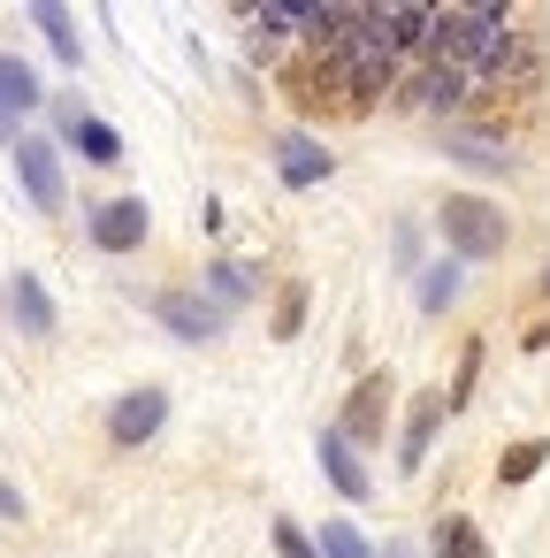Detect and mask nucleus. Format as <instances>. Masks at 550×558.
Instances as JSON below:
<instances>
[{"label":"nucleus","instance_id":"nucleus-1","mask_svg":"<svg viewBox=\"0 0 550 558\" xmlns=\"http://www.w3.org/2000/svg\"><path fill=\"white\" fill-rule=\"evenodd\" d=\"M436 230H443V260H497L512 245V215L481 192H443L436 199Z\"/></svg>","mask_w":550,"mask_h":558},{"label":"nucleus","instance_id":"nucleus-2","mask_svg":"<svg viewBox=\"0 0 550 558\" xmlns=\"http://www.w3.org/2000/svg\"><path fill=\"white\" fill-rule=\"evenodd\" d=\"M352 451H375L382 436H390V375L382 367H367L352 390H344V405H337V421H329Z\"/></svg>","mask_w":550,"mask_h":558},{"label":"nucleus","instance_id":"nucleus-3","mask_svg":"<svg viewBox=\"0 0 550 558\" xmlns=\"http://www.w3.org/2000/svg\"><path fill=\"white\" fill-rule=\"evenodd\" d=\"M16 177H24V199L39 207V215H62L70 207V177H62V146L47 138V131H24L16 146Z\"/></svg>","mask_w":550,"mask_h":558},{"label":"nucleus","instance_id":"nucleus-4","mask_svg":"<svg viewBox=\"0 0 550 558\" xmlns=\"http://www.w3.org/2000/svg\"><path fill=\"white\" fill-rule=\"evenodd\" d=\"M85 238H93L100 253H138V245L154 238V207H146L138 192H123V199H93V207H85Z\"/></svg>","mask_w":550,"mask_h":558},{"label":"nucleus","instance_id":"nucleus-5","mask_svg":"<svg viewBox=\"0 0 550 558\" xmlns=\"http://www.w3.org/2000/svg\"><path fill=\"white\" fill-rule=\"evenodd\" d=\"M146 314H154L176 344H215V337L230 329V314H222L207 291H154V299H146Z\"/></svg>","mask_w":550,"mask_h":558},{"label":"nucleus","instance_id":"nucleus-6","mask_svg":"<svg viewBox=\"0 0 550 558\" xmlns=\"http://www.w3.org/2000/svg\"><path fill=\"white\" fill-rule=\"evenodd\" d=\"M169 428V390L161 383H138V390H123L115 405H108V444L115 451H138V444H154Z\"/></svg>","mask_w":550,"mask_h":558},{"label":"nucleus","instance_id":"nucleus-7","mask_svg":"<svg viewBox=\"0 0 550 558\" xmlns=\"http://www.w3.org/2000/svg\"><path fill=\"white\" fill-rule=\"evenodd\" d=\"M474 93H481V85H474L466 70H436V62H413V77H398V100H405L413 116H459Z\"/></svg>","mask_w":550,"mask_h":558},{"label":"nucleus","instance_id":"nucleus-8","mask_svg":"<svg viewBox=\"0 0 550 558\" xmlns=\"http://www.w3.org/2000/svg\"><path fill=\"white\" fill-rule=\"evenodd\" d=\"M54 131H62V146H70V154H85L93 169H115V161H123V138H115L85 100H54Z\"/></svg>","mask_w":550,"mask_h":558},{"label":"nucleus","instance_id":"nucleus-9","mask_svg":"<svg viewBox=\"0 0 550 558\" xmlns=\"http://www.w3.org/2000/svg\"><path fill=\"white\" fill-rule=\"evenodd\" d=\"M268 154H276V177H283L291 192H314V184H329V177H337V154H329L314 131H276V146H268Z\"/></svg>","mask_w":550,"mask_h":558},{"label":"nucleus","instance_id":"nucleus-10","mask_svg":"<svg viewBox=\"0 0 550 558\" xmlns=\"http://www.w3.org/2000/svg\"><path fill=\"white\" fill-rule=\"evenodd\" d=\"M443 421H451L443 390H413V405H405V428H398V466H405V474H420V466H428V451H436Z\"/></svg>","mask_w":550,"mask_h":558},{"label":"nucleus","instance_id":"nucleus-11","mask_svg":"<svg viewBox=\"0 0 550 558\" xmlns=\"http://www.w3.org/2000/svg\"><path fill=\"white\" fill-rule=\"evenodd\" d=\"M314 459H321V474H329V489H337V497H352V505H367V497H375L367 459H359V451H352L337 428H321V436H314Z\"/></svg>","mask_w":550,"mask_h":558},{"label":"nucleus","instance_id":"nucleus-12","mask_svg":"<svg viewBox=\"0 0 550 558\" xmlns=\"http://www.w3.org/2000/svg\"><path fill=\"white\" fill-rule=\"evenodd\" d=\"M32 24H39V39H47V54H54L62 70H85V32H77V16H70V9L39 0V9H32Z\"/></svg>","mask_w":550,"mask_h":558},{"label":"nucleus","instance_id":"nucleus-13","mask_svg":"<svg viewBox=\"0 0 550 558\" xmlns=\"http://www.w3.org/2000/svg\"><path fill=\"white\" fill-rule=\"evenodd\" d=\"M0 108H9L16 123L47 108V85H39V70H32L24 54H0Z\"/></svg>","mask_w":550,"mask_h":558},{"label":"nucleus","instance_id":"nucleus-14","mask_svg":"<svg viewBox=\"0 0 550 558\" xmlns=\"http://www.w3.org/2000/svg\"><path fill=\"white\" fill-rule=\"evenodd\" d=\"M413 291H420V314L436 322V314H451V306H459V291H466V268H459V260H420Z\"/></svg>","mask_w":550,"mask_h":558},{"label":"nucleus","instance_id":"nucleus-15","mask_svg":"<svg viewBox=\"0 0 550 558\" xmlns=\"http://www.w3.org/2000/svg\"><path fill=\"white\" fill-rule=\"evenodd\" d=\"M9 322H16L24 337H54V299H47L39 276H16V283H9Z\"/></svg>","mask_w":550,"mask_h":558},{"label":"nucleus","instance_id":"nucleus-16","mask_svg":"<svg viewBox=\"0 0 550 558\" xmlns=\"http://www.w3.org/2000/svg\"><path fill=\"white\" fill-rule=\"evenodd\" d=\"M428 558H489V535L466 520V512H443L428 527Z\"/></svg>","mask_w":550,"mask_h":558},{"label":"nucleus","instance_id":"nucleus-17","mask_svg":"<svg viewBox=\"0 0 550 558\" xmlns=\"http://www.w3.org/2000/svg\"><path fill=\"white\" fill-rule=\"evenodd\" d=\"M436 138H443V154L466 161V169H504V161H512V146L489 138V131H459V123H451V131H436Z\"/></svg>","mask_w":550,"mask_h":558},{"label":"nucleus","instance_id":"nucleus-18","mask_svg":"<svg viewBox=\"0 0 550 558\" xmlns=\"http://www.w3.org/2000/svg\"><path fill=\"white\" fill-rule=\"evenodd\" d=\"M207 299H215L222 314H237L245 299H260V268H245V260H215V268H207Z\"/></svg>","mask_w":550,"mask_h":558},{"label":"nucleus","instance_id":"nucleus-19","mask_svg":"<svg viewBox=\"0 0 550 558\" xmlns=\"http://www.w3.org/2000/svg\"><path fill=\"white\" fill-rule=\"evenodd\" d=\"M428 24H436V9H382V32H390V47H398V62H420V47H428Z\"/></svg>","mask_w":550,"mask_h":558},{"label":"nucleus","instance_id":"nucleus-20","mask_svg":"<svg viewBox=\"0 0 550 558\" xmlns=\"http://www.w3.org/2000/svg\"><path fill=\"white\" fill-rule=\"evenodd\" d=\"M542 466H550V444H542V436H527V444H504V459H497V489H527Z\"/></svg>","mask_w":550,"mask_h":558},{"label":"nucleus","instance_id":"nucleus-21","mask_svg":"<svg viewBox=\"0 0 550 558\" xmlns=\"http://www.w3.org/2000/svg\"><path fill=\"white\" fill-rule=\"evenodd\" d=\"M306 306H314V283H298V276H291V283L276 291V337H283V344L306 329Z\"/></svg>","mask_w":550,"mask_h":558},{"label":"nucleus","instance_id":"nucleus-22","mask_svg":"<svg viewBox=\"0 0 550 558\" xmlns=\"http://www.w3.org/2000/svg\"><path fill=\"white\" fill-rule=\"evenodd\" d=\"M314 550H321V558H375V543H367V535H359L352 520H321Z\"/></svg>","mask_w":550,"mask_h":558},{"label":"nucleus","instance_id":"nucleus-23","mask_svg":"<svg viewBox=\"0 0 550 558\" xmlns=\"http://www.w3.org/2000/svg\"><path fill=\"white\" fill-rule=\"evenodd\" d=\"M481 360H489L481 344H466V352H459V383L443 390V405H451V413H466V398H474V383H481Z\"/></svg>","mask_w":550,"mask_h":558},{"label":"nucleus","instance_id":"nucleus-24","mask_svg":"<svg viewBox=\"0 0 550 558\" xmlns=\"http://www.w3.org/2000/svg\"><path fill=\"white\" fill-rule=\"evenodd\" d=\"M268 535H276V558H321V550H314V535H306L291 512H276V527H268Z\"/></svg>","mask_w":550,"mask_h":558},{"label":"nucleus","instance_id":"nucleus-25","mask_svg":"<svg viewBox=\"0 0 550 558\" xmlns=\"http://www.w3.org/2000/svg\"><path fill=\"white\" fill-rule=\"evenodd\" d=\"M390 268H398V276H420V230H413V222H398V238H390Z\"/></svg>","mask_w":550,"mask_h":558},{"label":"nucleus","instance_id":"nucleus-26","mask_svg":"<svg viewBox=\"0 0 550 558\" xmlns=\"http://www.w3.org/2000/svg\"><path fill=\"white\" fill-rule=\"evenodd\" d=\"M520 344H527V352H550V314H542V322H535V329H527Z\"/></svg>","mask_w":550,"mask_h":558},{"label":"nucleus","instance_id":"nucleus-27","mask_svg":"<svg viewBox=\"0 0 550 558\" xmlns=\"http://www.w3.org/2000/svg\"><path fill=\"white\" fill-rule=\"evenodd\" d=\"M0 520H24V497H16L9 482H0Z\"/></svg>","mask_w":550,"mask_h":558},{"label":"nucleus","instance_id":"nucleus-28","mask_svg":"<svg viewBox=\"0 0 550 558\" xmlns=\"http://www.w3.org/2000/svg\"><path fill=\"white\" fill-rule=\"evenodd\" d=\"M16 138H24V123H16L9 108H0V146H16Z\"/></svg>","mask_w":550,"mask_h":558},{"label":"nucleus","instance_id":"nucleus-29","mask_svg":"<svg viewBox=\"0 0 550 558\" xmlns=\"http://www.w3.org/2000/svg\"><path fill=\"white\" fill-rule=\"evenodd\" d=\"M542 299H550V260H542Z\"/></svg>","mask_w":550,"mask_h":558}]
</instances>
